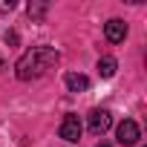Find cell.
<instances>
[{
    "label": "cell",
    "mask_w": 147,
    "mask_h": 147,
    "mask_svg": "<svg viewBox=\"0 0 147 147\" xmlns=\"http://www.w3.org/2000/svg\"><path fill=\"white\" fill-rule=\"evenodd\" d=\"M104 35H107L110 43H124V38H127V23H124L121 18H113V20L104 23Z\"/></svg>",
    "instance_id": "obj_5"
},
{
    "label": "cell",
    "mask_w": 147,
    "mask_h": 147,
    "mask_svg": "<svg viewBox=\"0 0 147 147\" xmlns=\"http://www.w3.org/2000/svg\"><path fill=\"white\" fill-rule=\"evenodd\" d=\"M110 127H113V115L107 110H92L90 113V133L92 136H104Z\"/></svg>",
    "instance_id": "obj_4"
},
{
    "label": "cell",
    "mask_w": 147,
    "mask_h": 147,
    "mask_svg": "<svg viewBox=\"0 0 147 147\" xmlns=\"http://www.w3.org/2000/svg\"><path fill=\"white\" fill-rule=\"evenodd\" d=\"M26 12H29V18H32V20H40V18L46 15V3H29V9H26Z\"/></svg>",
    "instance_id": "obj_8"
},
{
    "label": "cell",
    "mask_w": 147,
    "mask_h": 147,
    "mask_svg": "<svg viewBox=\"0 0 147 147\" xmlns=\"http://www.w3.org/2000/svg\"><path fill=\"white\" fill-rule=\"evenodd\" d=\"M115 138H118V144H124V147H133V144H138V138H141V130H138V124H136L133 118H124V121L118 124V130H115Z\"/></svg>",
    "instance_id": "obj_3"
},
{
    "label": "cell",
    "mask_w": 147,
    "mask_h": 147,
    "mask_svg": "<svg viewBox=\"0 0 147 147\" xmlns=\"http://www.w3.org/2000/svg\"><path fill=\"white\" fill-rule=\"evenodd\" d=\"M15 9V0H0V12H12Z\"/></svg>",
    "instance_id": "obj_9"
},
{
    "label": "cell",
    "mask_w": 147,
    "mask_h": 147,
    "mask_svg": "<svg viewBox=\"0 0 147 147\" xmlns=\"http://www.w3.org/2000/svg\"><path fill=\"white\" fill-rule=\"evenodd\" d=\"M58 61H61V52L58 49H52V46H32L15 63V75L20 81H35V78L46 75L49 69H55Z\"/></svg>",
    "instance_id": "obj_1"
},
{
    "label": "cell",
    "mask_w": 147,
    "mask_h": 147,
    "mask_svg": "<svg viewBox=\"0 0 147 147\" xmlns=\"http://www.w3.org/2000/svg\"><path fill=\"white\" fill-rule=\"evenodd\" d=\"M61 138L63 141H69V144H78L81 141V133H84V127H81V118L75 115V113H66L63 115V121H61Z\"/></svg>",
    "instance_id": "obj_2"
},
{
    "label": "cell",
    "mask_w": 147,
    "mask_h": 147,
    "mask_svg": "<svg viewBox=\"0 0 147 147\" xmlns=\"http://www.w3.org/2000/svg\"><path fill=\"white\" fill-rule=\"evenodd\" d=\"M98 147H113V144H107V141H101V144H98Z\"/></svg>",
    "instance_id": "obj_10"
},
{
    "label": "cell",
    "mask_w": 147,
    "mask_h": 147,
    "mask_svg": "<svg viewBox=\"0 0 147 147\" xmlns=\"http://www.w3.org/2000/svg\"><path fill=\"white\" fill-rule=\"evenodd\" d=\"M115 69H118V63H115V58H110V55H104V58L98 61V75H101V78H113V75H115Z\"/></svg>",
    "instance_id": "obj_7"
},
{
    "label": "cell",
    "mask_w": 147,
    "mask_h": 147,
    "mask_svg": "<svg viewBox=\"0 0 147 147\" xmlns=\"http://www.w3.org/2000/svg\"><path fill=\"white\" fill-rule=\"evenodd\" d=\"M63 84H66V90H69V92H87V90H90V78H87V75H81V72H66Z\"/></svg>",
    "instance_id": "obj_6"
}]
</instances>
